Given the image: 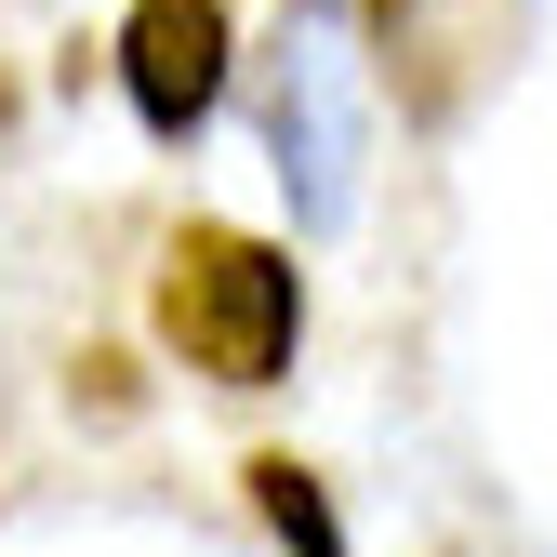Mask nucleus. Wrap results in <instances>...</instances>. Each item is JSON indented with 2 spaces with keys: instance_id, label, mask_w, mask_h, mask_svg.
Returning <instances> with one entry per match:
<instances>
[{
  "instance_id": "2",
  "label": "nucleus",
  "mask_w": 557,
  "mask_h": 557,
  "mask_svg": "<svg viewBox=\"0 0 557 557\" xmlns=\"http://www.w3.org/2000/svg\"><path fill=\"white\" fill-rule=\"evenodd\" d=\"M278 186H293V226H345V199H359V107H345V66L319 27L293 40V94H278Z\"/></svg>"
},
{
  "instance_id": "1",
  "label": "nucleus",
  "mask_w": 557,
  "mask_h": 557,
  "mask_svg": "<svg viewBox=\"0 0 557 557\" xmlns=\"http://www.w3.org/2000/svg\"><path fill=\"white\" fill-rule=\"evenodd\" d=\"M160 319H173V345H186V359H199V372H226V385L293 372V332H306L293 265H278L265 239H226V226H199V239L173 252Z\"/></svg>"
},
{
  "instance_id": "4",
  "label": "nucleus",
  "mask_w": 557,
  "mask_h": 557,
  "mask_svg": "<svg viewBox=\"0 0 557 557\" xmlns=\"http://www.w3.org/2000/svg\"><path fill=\"white\" fill-rule=\"evenodd\" d=\"M518 14H531V0H385V53L411 66V107H438V53L492 66L518 40Z\"/></svg>"
},
{
  "instance_id": "5",
  "label": "nucleus",
  "mask_w": 557,
  "mask_h": 557,
  "mask_svg": "<svg viewBox=\"0 0 557 557\" xmlns=\"http://www.w3.org/2000/svg\"><path fill=\"white\" fill-rule=\"evenodd\" d=\"M252 492H265V518L293 531L306 557H345V531H332V505H319V478H306V465H252Z\"/></svg>"
},
{
  "instance_id": "3",
  "label": "nucleus",
  "mask_w": 557,
  "mask_h": 557,
  "mask_svg": "<svg viewBox=\"0 0 557 557\" xmlns=\"http://www.w3.org/2000/svg\"><path fill=\"white\" fill-rule=\"evenodd\" d=\"M120 81H133L147 133H199L213 94H226V0H147L120 27Z\"/></svg>"
}]
</instances>
